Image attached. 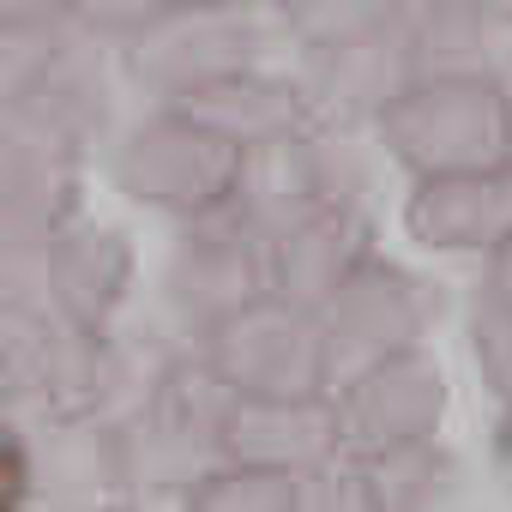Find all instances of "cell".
I'll return each mask as SVG.
<instances>
[{
    "instance_id": "6da1fadb",
    "label": "cell",
    "mask_w": 512,
    "mask_h": 512,
    "mask_svg": "<svg viewBox=\"0 0 512 512\" xmlns=\"http://www.w3.org/2000/svg\"><path fill=\"white\" fill-rule=\"evenodd\" d=\"M380 133L416 181L512 163V91L482 67H422L386 109Z\"/></svg>"
},
{
    "instance_id": "7a4b0ae2",
    "label": "cell",
    "mask_w": 512,
    "mask_h": 512,
    "mask_svg": "<svg viewBox=\"0 0 512 512\" xmlns=\"http://www.w3.org/2000/svg\"><path fill=\"white\" fill-rule=\"evenodd\" d=\"M205 362L241 404H302V398H332L338 386L326 320L284 296H260L253 308L211 326Z\"/></svg>"
},
{
    "instance_id": "3957f363",
    "label": "cell",
    "mask_w": 512,
    "mask_h": 512,
    "mask_svg": "<svg viewBox=\"0 0 512 512\" xmlns=\"http://www.w3.org/2000/svg\"><path fill=\"white\" fill-rule=\"evenodd\" d=\"M115 175L133 199L193 217V223H211L247 193V145L229 139L223 127L199 121L193 109L169 103L121 145Z\"/></svg>"
},
{
    "instance_id": "277c9868",
    "label": "cell",
    "mask_w": 512,
    "mask_h": 512,
    "mask_svg": "<svg viewBox=\"0 0 512 512\" xmlns=\"http://www.w3.org/2000/svg\"><path fill=\"white\" fill-rule=\"evenodd\" d=\"M332 404H338L344 452L356 464H392V458H416L428 446V434L440 428L446 380L428 350H404V356H386V362L350 374L332 392Z\"/></svg>"
},
{
    "instance_id": "5b68a950",
    "label": "cell",
    "mask_w": 512,
    "mask_h": 512,
    "mask_svg": "<svg viewBox=\"0 0 512 512\" xmlns=\"http://www.w3.org/2000/svg\"><path fill=\"white\" fill-rule=\"evenodd\" d=\"M368 241H374V229H368V217H362L350 199L332 193V199L296 205V211L272 229V241H266L272 296L326 314V308L344 296V284H350L368 260H380Z\"/></svg>"
},
{
    "instance_id": "8992f818",
    "label": "cell",
    "mask_w": 512,
    "mask_h": 512,
    "mask_svg": "<svg viewBox=\"0 0 512 512\" xmlns=\"http://www.w3.org/2000/svg\"><path fill=\"white\" fill-rule=\"evenodd\" d=\"M326 320V338H332V362H338V386L386 356H404V350H422L416 332H422V302H416V284L386 266V260H368L344 296L320 314Z\"/></svg>"
},
{
    "instance_id": "52a82bcc",
    "label": "cell",
    "mask_w": 512,
    "mask_h": 512,
    "mask_svg": "<svg viewBox=\"0 0 512 512\" xmlns=\"http://www.w3.org/2000/svg\"><path fill=\"white\" fill-rule=\"evenodd\" d=\"M404 223L440 253H512V163L416 181Z\"/></svg>"
},
{
    "instance_id": "ba28073f",
    "label": "cell",
    "mask_w": 512,
    "mask_h": 512,
    "mask_svg": "<svg viewBox=\"0 0 512 512\" xmlns=\"http://www.w3.org/2000/svg\"><path fill=\"white\" fill-rule=\"evenodd\" d=\"M344 452L338 404L302 398V404H235L223 428V458L253 470H284V476H326V464Z\"/></svg>"
},
{
    "instance_id": "9c48e42d",
    "label": "cell",
    "mask_w": 512,
    "mask_h": 512,
    "mask_svg": "<svg viewBox=\"0 0 512 512\" xmlns=\"http://www.w3.org/2000/svg\"><path fill=\"white\" fill-rule=\"evenodd\" d=\"M175 296L187 308H199L205 332L223 326L229 314L253 308L260 296H272V260L241 223H199V235L175 253Z\"/></svg>"
},
{
    "instance_id": "30bf717a",
    "label": "cell",
    "mask_w": 512,
    "mask_h": 512,
    "mask_svg": "<svg viewBox=\"0 0 512 512\" xmlns=\"http://www.w3.org/2000/svg\"><path fill=\"white\" fill-rule=\"evenodd\" d=\"M127 272H133V260H127V247L115 241V235H73L61 253H55V302H61V314L79 326V332H91V326H103L109 320V308L121 302V290H127Z\"/></svg>"
},
{
    "instance_id": "8fae6325",
    "label": "cell",
    "mask_w": 512,
    "mask_h": 512,
    "mask_svg": "<svg viewBox=\"0 0 512 512\" xmlns=\"http://www.w3.org/2000/svg\"><path fill=\"white\" fill-rule=\"evenodd\" d=\"M187 512H308V482L284 476V470L217 464L187 494Z\"/></svg>"
},
{
    "instance_id": "7c38bea8",
    "label": "cell",
    "mask_w": 512,
    "mask_h": 512,
    "mask_svg": "<svg viewBox=\"0 0 512 512\" xmlns=\"http://www.w3.org/2000/svg\"><path fill=\"white\" fill-rule=\"evenodd\" d=\"M470 332H476V362H482V374H488L494 392L512 404V296H488V302L476 308Z\"/></svg>"
}]
</instances>
